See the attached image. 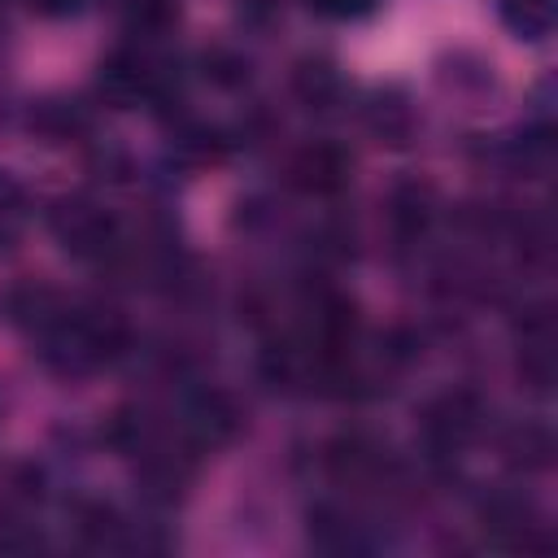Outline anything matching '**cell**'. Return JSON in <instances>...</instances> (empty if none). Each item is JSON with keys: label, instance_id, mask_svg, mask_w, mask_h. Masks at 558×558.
<instances>
[{"label": "cell", "instance_id": "cell-2", "mask_svg": "<svg viewBox=\"0 0 558 558\" xmlns=\"http://www.w3.org/2000/svg\"><path fill=\"white\" fill-rule=\"evenodd\" d=\"M52 235L74 253V257H109L118 248V222L83 196H70L52 209Z\"/></svg>", "mask_w": 558, "mask_h": 558}, {"label": "cell", "instance_id": "cell-5", "mask_svg": "<svg viewBox=\"0 0 558 558\" xmlns=\"http://www.w3.org/2000/svg\"><path fill=\"white\" fill-rule=\"evenodd\" d=\"M310 4L327 17H362V13L375 9V0H310Z\"/></svg>", "mask_w": 558, "mask_h": 558}, {"label": "cell", "instance_id": "cell-6", "mask_svg": "<svg viewBox=\"0 0 558 558\" xmlns=\"http://www.w3.org/2000/svg\"><path fill=\"white\" fill-rule=\"evenodd\" d=\"M35 9H44V13H70L78 0H31Z\"/></svg>", "mask_w": 558, "mask_h": 558}, {"label": "cell", "instance_id": "cell-3", "mask_svg": "<svg viewBox=\"0 0 558 558\" xmlns=\"http://www.w3.org/2000/svg\"><path fill=\"white\" fill-rule=\"evenodd\" d=\"M501 22L510 26V35L519 39H545L554 35V17H558V0H497Z\"/></svg>", "mask_w": 558, "mask_h": 558}, {"label": "cell", "instance_id": "cell-1", "mask_svg": "<svg viewBox=\"0 0 558 558\" xmlns=\"http://www.w3.org/2000/svg\"><path fill=\"white\" fill-rule=\"evenodd\" d=\"M13 323L31 336L39 362L65 379L100 371L122 349V323L113 310L70 301L52 288H22L9 301Z\"/></svg>", "mask_w": 558, "mask_h": 558}, {"label": "cell", "instance_id": "cell-4", "mask_svg": "<svg viewBox=\"0 0 558 558\" xmlns=\"http://www.w3.org/2000/svg\"><path fill=\"white\" fill-rule=\"evenodd\" d=\"M296 183L310 187V192H331L344 183V157L331 153V148H310L301 161H296Z\"/></svg>", "mask_w": 558, "mask_h": 558}]
</instances>
